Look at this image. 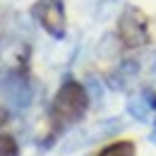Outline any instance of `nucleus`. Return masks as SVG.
<instances>
[{"label": "nucleus", "mask_w": 156, "mask_h": 156, "mask_svg": "<svg viewBox=\"0 0 156 156\" xmlns=\"http://www.w3.org/2000/svg\"><path fill=\"white\" fill-rule=\"evenodd\" d=\"M87 89L77 84V82H65L60 87V91L53 98V118L60 125H70V122H77L79 118L84 115L87 111Z\"/></svg>", "instance_id": "1"}, {"label": "nucleus", "mask_w": 156, "mask_h": 156, "mask_svg": "<svg viewBox=\"0 0 156 156\" xmlns=\"http://www.w3.org/2000/svg\"><path fill=\"white\" fill-rule=\"evenodd\" d=\"M118 130H120V120L118 118H108V120H101V122H94V125L77 127V130H72L70 135L65 137L62 154H72V151H79L84 147H91L96 142H103V139L113 137Z\"/></svg>", "instance_id": "2"}, {"label": "nucleus", "mask_w": 156, "mask_h": 156, "mask_svg": "<svg viewBox=\"0 0 156 156\" xmlns=\"http://www.w3.org/2000/svg\"><path fill=\"white\" fill-rule=\"evenodd\" d=\"M120 43L127 48H139L147 43V17L137 7H125L118 20Z\"/></svg>", "instance_id": "3"}, {"label": "nucleus", "mask_w": 156, "mask_h": 156, "mask_svg": "<svg viewBox=\"0 0 156 156\" xmlns=\"http://www.w3.org/2000/svg\"><path fill=\"white\" fill-rule=\"evenodd\" d=\"M31 96H34V87L22 72L0 77V98L7 103V108L22 111L31 103Z\"/></svg>", "instance_id": "4"}, {"label": "nucleus", "mask_w": 156, "mask_h": 156, "mask_svg": "<svg viewBox=\"0 0 156 156\" xmlns=\"http://www.w3.org/2000/svg\"><path fill=\"white\" fill-rule=\"evenodd\" d=\"M34 17L39 20V24L53 36V39H62L65 36V7L60 0H39L34 5Z\"/></svg>", "instance_id": "5"}, {"label": "nucleus", "mask_w": 156, "mask_h": 156, "mask_svg": "<svg viewBox=\"0 0 156 156\" xmlns=\"http://www.w3.org/2000/svg\"><path fill=\"white\" fill-rule=\"evenodd\" d=\"M154 108H156V96L151 89H142L135 96H130V101H127V113L135 120H147Z\"/></svg>", "instance_id": "6"}, {"label": "nucleus", "mask_w": 156, "mask_h": 156, "mask_svg": "<svg viewBox=\"0 0 156 156\" xmlns=\"http://www.w3.org/2000/svg\"><path fill=\"white\" fill-rule=\"evenodd\" d=\"M135 75H137V65L132 62V60H127L125 65H120V70H118V72L111 75V87H113V89H125Z\"/></svg>", "instance_id": "7"}, {"label": "nucleus", "mask_w": 156, "mask_h": 156, "mask_svg": "<svg viewBox=\"0 0 156 156\" xmlns=\"http://www.w3.org/2000/svg\"><path fill=\"white\" fill-rule=\"evenodd\" d=\"M120 46H122V43H115V36L106 34V36L101 39V43H98V55H101V58H113V55H118Z\"/></svg>", "instance_id": "8"}, {"label": "nucleus", "mask_w": 156, "mask_h": 156, "mask_svg": "<svg viewBox=\"0 0 156 156\" xmlns=\"http://www.w3.org/2000/svg\"><path fill=\"white\" fill-rule=\"evenodd\" d=\"M98 156H135V147L132 142H118V144L106 147Z\"/></svg>", "instance_id": "9"}, {"label": "nucleus", "mask_w": 156, "mask_h": 156, "mask_svg": "<svg viewBox=\"0 0 156 156\" xmlns=\"http://www.w3.org/2000/svg\"><path fill=\"white\" fill-rule=\"evenodd\" d=\"M84 89H87V96L91 94V98H94V103H98V101H101V94H103V87H101V82H98L96 77H91V79H89Z\"/></svg>", "instance_id": "10"}, {"label": "nucleus", "mask_w": 156, "mask_h": 156, "mask_svg": "<svg viewBox=\"0 0 156 156\" xmlns=\"http://www.w3.org/2000/svg\"><path fill=\"white\" fill-rule=\"evenodd\" d=\"M0 156H17V144L12 137H0Z\"/></svg>", "instance_id": "11"}]
</instances>
